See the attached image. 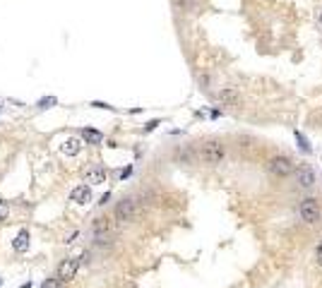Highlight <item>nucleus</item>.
Listing matches in <instances>:
<instances>
[{"label":"nucleus","instance_id":"nucleus-18","mask_svg":"<svg viewBox=\"0 0 322 288\" xmlns=\"http://www.w3.org/2000/svg\"><path fill=\"white\" fill-rule=\"evenodd\" d=\"M130 173H133V168H130V166H128V168H123V171H121V178H128Z\"/></svg>","mask_w":322,"mask_h":288},{"label":"nucleus","instance_id":"nucleus-16","mask_svg":"<svg viewBox=\"0 0 322 288\" xmlns=\"http://www.w3.org/2000/svg\"><path fill=\"white\" fill-rule=\"evenodd\" d=\"M53 103H55L53 96H46V98H41V101H39V108H51Z\"/></svg>","mask_w":322,"mask_h":288},{"label":"nucleus","instance_id":"nucleus-17","mask_svg":"<svg viewBox=\"0 0 322 288\" xmlns=\"http://www.w3.org/2000/svg\"><path fill=\"white\" fill-rule=\"evenodd\" d=\"M7 214H10V206L5 204V202H0V221L7 219Z\"/></svg>","mask_w":322,"mask_h":288},{"label":"nucleus","instance_id":"nucleus-8","mask_svg":"<svg viewBox=\"0 0 322 288\" xmlns=\"http://www.w3.org/2000/svg\"><path fill=\"white\" fill-rule=\"evenodd\" d=\"M70 202H75V204H89L92 202V188L89 185H77V188H72L70 192Z\"/></svg>","mask_w":322,"mask_h":288},{"label":"nucleus","instance_id":"nucleus-19","mask_svg":"<svg viewBox=\"0 0 322 288\" xmlns=\"http://www.w3.org/2000/svg\"><path fill=\"white\" fill-rule=\"evenodd\" d=\"M183 2H185V5H192V2H195V0H183Z\"/></svg>","mask_w":322,"mask_h":288},{"label":"nucleus","instance_id":"nucleus-9","mask_svg":"<svg viewBox=\"0 0 322 288\" xmlns=\"http://www.w3.org/2000/svg\"><path fill=\"white\" fill-rule=\"evenodd\" d=\"M12 247L17 250V252H27L29 250V231H19V233L14 235V240H12Z\"/></svg>","mask_w":322,"mask_h":288},{"label":"nucleus","instance_id":"nucleus-15","mask_svg":"<svg viewBox=\"0 0 322 288\" xmlns=\"http://www.w3.org/2000/svg\"><path fill=\"white\" fill-rule=\"evenodd\" d=\"M296 139H298V144H301V149H303V151H310V147H308V139L303 137V135H301L298 130H296Z\"/></svg>","mask_w":322,"mask_h":288},{"label":"nucleus","instance_id":"nucleus-21","mask_svg":"<svg viewBox=\"0 0 322 288\" xmlns=\"http://www.w3.org/2000/svg\"><path fill=\"white\" fill-rule=\"evenodd\" d=\"M0 286H2V279H0Z\"/></svg>","mask_w":322,"mask_h":288},{"label":"nucleus","instance_id":"nucleus-10","mask_svg":"<svg viewBox=\"0 0 322 288\" xmlns=\"http://www.w3.org/2000/svg\"><path fill=\"white\" fill-rule=\"evenodd\" d=\"M60 149H63V154H65V156H75V154H80L82 142L77 137H70V139H65V144H63Z\"/></svg>","mask_w":322,"mask_h":288},{"label":"nucleus","instance_id":"nucleus-12","mask_svg":"<svg viewBox=\"0 0 322 288\" xmlns=\"http://www.w3.org/2000/svg\"><path fill=\"white\" fill-rule=\"evenodd\" d=\"M221 101H228V103H238V94L233 89H221Z\"/></svg>","mask_w":322,"mask_h":288},{"label":"nucleus","instance_id":"nucleus-7","mask_svg":"<svg viewBox=\"0 0 322 288\" xmlns=\"http://www.w3.org/2000/svg\"><path fill=\"white\" fill-rule=\"evenodd\" d=\"M106 176H108L106 168L94 164L84 171V183H87V185H99V183H106Z\"/></svg>","mask_w":322,"mask_h":288},{"label":"nucleus","instance_id":"nucleus-14","mask_svg":"<svg viewBox=\"0 0 322 288\" xmlns=\"http://www.w3.org/2000/svg\"><path fill=\"white\" fill-rule=\"evenodd\" d=\"M315 262H318V267L322 269V238L318 240V245H315Z\"/></svg>","mask_w":322,"mask_h":288},{"label":"nucleus","instance_id":"nucleus-13","mask_svg":"<svg viewBox=\"0 0 322 288\" xmlns=\"http://www.w3.org/2000/svg\"><path fill=\"white\" fill-rule=\"evenodd\" d=\"M41 288H63V284H60L58 279H46V281L41 284Z\"/></svg>","mask_w":322,"mask_h":288},{"label":"nucleus","instance_id":"nucleus-11","mask_svg":"<svg viewBox=\"0 0 322 288\" xmlns=\"http://www.w3.org/2000/svg\"><path fill=\"white\" fill-rule=\"evenodd\" d=\"M82 137H84V142H89V144H99V142L104 139V135H101L99 130H92V127H84V130H82Z\"/></svg>","mask_w":322,"mask_h":288},{"label":"nucleus","instance_id":"nucleus-20","mask_svg":"<svg viewBox=\"0 0 322 288\" xmlns=\"http://www.w3.org/2000/svg\"><path fill=\"white\" fill-rule=\"evenodd\" d=\"M320 24H322V12H320Z\"/></svg>","mask_w":322,"mask_h":288},{"label":"nucleus","instance_id":"nucleus-4","mask_svg":"<svg viewBox=\"0 0 322 288\" xmlns=\"http://www.w3.org/2000/svg\"><path fill=\"white\" fill-rule=\"evenodd\" d=\"M140 211V204L135 197H123L121 202L116 204V219L118 221H133Z\"/></svg>","mask_w":322,"mask_h":288},{"label":"nucleus","instance_id":"nucleus-6","mask_svg":"<svg viewBox=\"0 0 322 288\" xmlns=\"http://www.w3.org/2000/svg\"><path fill=\"white\" fill-rule=\"evenodd\" d=\"M294 176H296V183H298V188H313L315 185V171L310 168L308 164H301L294 168Z\"/></svg>","mask_w":322,"mask_h":288},{"label":"nucleus","instance_id":"nucleus-3","mask_svg":"<svg viewBox=\"0 0 322 288\" xmlns=\"http://www.w3.org/2000/svg\"><path fill=\"white\" fill-rule=\"evenodd\" d=\"M294 168H296V164L289 159V156H284V154L272 156V159L267 161L269 176H274V178H289V176H294Z\"/></svg>","mask_w":322,"mask_h":288},{"label":"nucleus","instance_id":"nucleus-2","mask_svg":"<svg viewBox=\"0 0 322 288\" xmlns=\"http://www.w3.org/2000/svg\"><path fill=\"white\" fill-rule=\"evenodd\" d=\"M298 216L303 223H308V226H315V223H320L322 221V204L318 197H303L301 199V204H298Z\"/></svg>","mask_w":322,"mask_h":288},{"label":"nucleus","instance_id":"nucleus-5","mask_svg":"<svg viewBox=\"0 0 322 288\" xmlns=\"http://www.w3.org/2000/svg\"><path fill=\"white\" fill-rule=\"evenodd\" d=\"M77 269H80V260L77 257H65V260L58 264V281H72L77 276Z\"/></svg>","mask_w":322,"mask_h":288},{"label":"nucleus","instance_id":"nucleus-1","mask_svg":"<svg viewBox=\"0 0 322 288\" xmlns=\"http://www.w3.org/2000/svg\"><path fill=\"white\" fill-rule=\"evenodd\" d=\"M197 156H200L202 164H209V166H216L224 161L226 156V147L221 139H204L197 149Z\"/></svg>","mask_w":322,"mask_h":288}]
</instances>
